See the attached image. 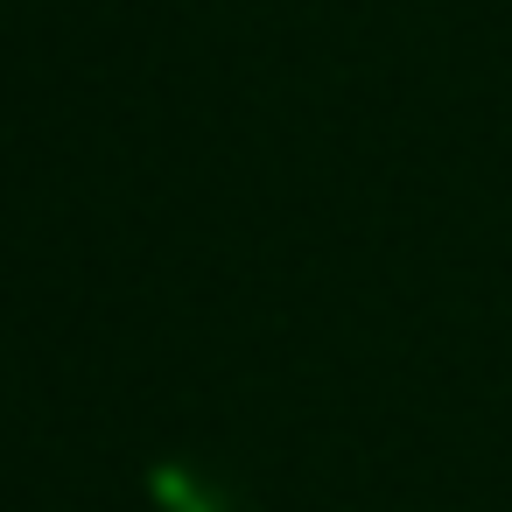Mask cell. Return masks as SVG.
<instances>
[{
	"mask_svg": "<svg viewBox=\"0 0 512 512\" xmlns=\"http://www.w3.org/2000/svg\"><path fill=\"white\" fill-rule=\"evenodd\" d=\"M155 498H162V505H176V512H218L211 498H197V491H190V477H183V470H162V477H155Z\"/></svg>",
	"mask_w": 512,
	"mask_h": 512,
	"instance_id": "obj_1",
	"label": "cell"
}]
</instances>
